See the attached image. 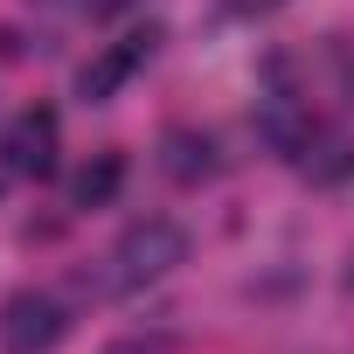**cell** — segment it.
Returning a JSON list of instances; mask_svg holds the SVG:
<instances>
[{
	"instance_id": "30bf717a",
	"label": "cell",
	"mask_w": 354,
	"mask_h": 354,
	"mask_svg": "<svg viewBox=\"0 0 354 354\" xmlns=\"http://www.w3.org/2000/svg\"><path fill=\"white\" fill-rule=\"evenodd\" d=\"M125 8H139V0H84V15H97V21L104 15H125Z\"/></svg>"
},
{
	"instance_id": "ba28073f",
	"label": "cell",
	"mask_w": 354,
	"mask_h": 354,
	"mask_svg": "<svg viewBox=\"0 0 354 354\" xmlns=\"http://www.w3.org/2000/svg\"><path fill=\"white\" fill-rule=\"evenodd\" d=\"M104 354H181V333H167V326H153V333H118Z\"/></svg>"
},
{
	"instance_id": "8fae6325",
	"label": "cell",
	"mask_w": 354,
	"mask_h": 354,
	"mask_svg": "<svg viewBox=\"0 0 354 354\" xmlns=\"http://www.w3.org/2000/svg\"><path fill=\"white\" fill-rule=\"evenodd\" d=\"M347 292H354V257H347Z\"/></svg>"
},
{
	"instance_id": "6da1fadb",
	"label": "cell",
	"mask_w": 354,
	"mask_h": 354,
	"mask_svg": "<svg viewBox=\"0 0 354 354\" xmlns=\"http://www.w3.org/2000/svg\"><path fill=\"white\" fill-rule=\"evenodd\" d=\"M181 257H188V230H181V223H167V216H146V223H132V230L111 243L97 292H111V299H132V292L160 285V278H167L174 264H181Z\"/></svg>"
},
{
	"instance_id": "277c9868",
	"label": "cell",
	"mask_w": 354,
	"mask_h": 354,
	"mask_svg": "<svg viewBox=\"0 0 354 354\" xmlns=\"http://www.w3.org/2000/svg\"><path fill=\"white\" fill-rule=\"evenodd\" d=\"M8 174H21V181H49L56 174V153H63V125L49 104H28L15 125H8Z\"/></svg>"
},
{
	"instance_id": "5b68a950",
	"label": "cell",
	"mask_w": 354,
	"mask_h": 354,
	"mask_svg": "<svg viewBox=\"0 0 354 354\" xmlns=\"http://www.w3.org/2000/svg\"><path fill=\"white\" fill-rule=\"evenodd\" d=\"M160 160H167V174H174V181H209V174H216V139L209 132H188V125H174L167 139H160Z\"/></svg>"
},
{
	"instance_id": "9c48e42d",
	"label": "cell",
	"mask_w": 354,
	"mask_h": 354,
	"mask_svg": "<svg viewBox=\"0 0 354 354\" xmlns=\"http://www.w3.org/2000/svg\"><path fill=\"white\" fill-rule=\"evenodd\" d=\"M278 8H285V0H230V15H250V21L257 15H278Z\"/></svg>"
},
{
	"instance_id": "3957f363",
	"label": "cell",
	"mask_w": 354,
	"mask_h": 354,
	"mask_svg": "<svg viewBox=\"0 0 354 354\" xmlns=\"http://www.w3.org/2000/svg\"><path fill=\"white\" fill-rule=\"evenodd\" d=\"M153 49H160V28L146 21V28H132V35H118L111 49H97L84 70H77V97L84 104H104V97H118L146 63H153Z\"/></svg>"
},
{
	"instance_id": "7c38bea8",
	"label": "cell",
	"mask_w": 354,
	"mask_h": 354,
	"mask_svg": "<svg viewBox=\"0 0 354 354\" xmlns=\"http://www.w3.org/2000/svg\"><path fill=\"white\" fill-rule=\"evenodd\" d=\"M0 188H8V160H0Z\"/></svg>"
},
{
	"instance_id": "8992f818",
	"label": "cell",
	"mask_w": 354,
	"mask_h": 354,
	"mask_svg": "<svg viewBox=\"0 0 354 354\" xmlns=\"http://www.w3.org/2000/svg\"><path fill=\"white\" fill-rule=\"evenodd\" d=\"M118 188H125V153H97V160L77 167V181H70V209H104Z\"/></svg>"
},
{
	"instance_id": "7a4b0ae2",
	"label": "cell",
	"mask_w": 354,
	"mask_h": 354,
	"mask_svg": "<svg viewBox=\"0 0 354 354\" xmlns=\"http://www.w3.org/2000/svg\"><path fill=\"white\" fill-rule=\"evenodd\" d=\"M63 333H70V306L42 285L15 292L8 313H0V354H56Z\"/></svg>"
},
{
	"instance_id": "52a82bcc",
	"label": "cell",
	"mask_w": 354,
	"mask_h": 354,
	"mask_svg": "<svg viewBox=\"0 0 354 354\" xmlns=\"http://www.w3.org/2000/svg\"><path fill=\"white\" fill-rule=\"evenodd\" d=\"M299 167H306V181H319V188H333V181H347L354 174V139L347 132H313L306 139V153H299Z\"/></svg>"
}]
</instances>
